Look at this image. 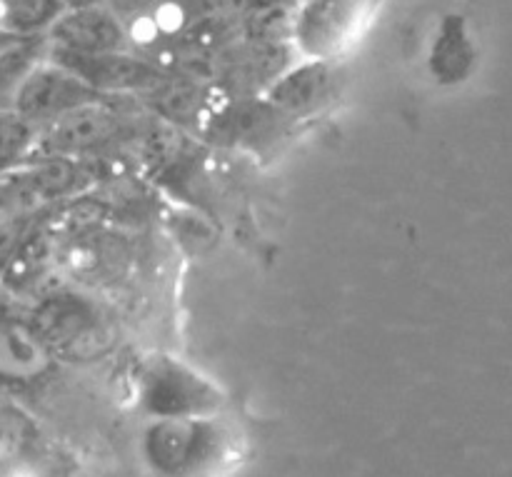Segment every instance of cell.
<instances>
[{
    "label": "cell",
    "mask_w": 512,
    "mask_h": 477,
    "mask_svg": "<svg viewBox=\"0 0 512 477\" xmlns=\"http://www.w3.org/2000/svg\"><path fill=\"white\" fill-rule=\"evenodd\" d=\"M225 448V433L210 418H163L150 425L143 453L150 468L163 477H193Z\"/></svg>",
    "instance_id": "obj_1"
},
{
    "label": "cell",
    "mask_w": 512,
    "mask_h": 477,
    "mask_svg": "<svg viewBox=\"0 0 512 477\" xmlns=\"http://www.w3.org/2000/svg\"><path fill=\"white\" fill-rule=\"evenodd\" d=\"M145 410L163 418H208L220 408V393L175 360L160 358L148 365L140 380Z\"/></svg>",
    "instance_id": "obj_2"
},
{
    "label": "cell",
    "mask_w": 512,
    "mask_h": 477,
    "mask_svg": "<svg viewBox=\"0 0 512 477\" xmlns=\"http://www.w3.org/2000/svg\"><path fill=\"white\" fill-rule=\"evenodd\" d=\"M48 55L55 65L78 75L85 85H90L103 98L115 93L143 95L168 75L145 55H130L125 50H115V53H75V50L53 45Z\"/></svg>",
    "instance_id": "obj_3"
},
{
    "label": "cell",
    "mask_w": 512,
    "mask_h": 477,
    "mask_svg": "<svg viewBox=\"0 0 512 477\" xmlns=\"http://www.w3.org/2000/svg\"><path fill=\"white\" fill-rule=\"evenodd\" d=\"M125 130V115L115 105L103 100H93L88 105L70 110L63 118L43 125V135H38V150L43 158H70L100 150L113 143Z\"/></svg>",
    "instance_id": "obj_4"
},
{
    "label": "cell",
    "mask_w": 512,
    "mask_h": 477,
    "mask_svg": "<svg viewBox=\"0 0 512 477\" xmlns=\"http://www.w3.org/2000/svg\"><path fill=\"white\" fill-rule=\"evenodd\" d=\"M373 0H305L300 3L295 43L310 60L338 55L368 18Z\"/></svg>",
    "instance_id": "obj_5"
},
{
    "label": "cell",
    "mask_w": 512,
    "mask_h": 477,
    "mask_svg": "<svg viewBox=\"0 0 512 477\" xmlns=\"http://www.w3.org/2000/svg\"><path fill=\"white\" fill-rule=\"evenodd\" d=\"M93 100H103V95L95 93L70 70L50 63L38 65L28 78L20 80L13 90V113L33 125H48Z\"/></svg>",
    "instance_id": "obj_6"
},
{
    "label": "cell",
    "mask_w": 512,
    "mask_h": 477,
    "mask_svg": "<svg viewBox=\"0 0 512 477\" xmlns=\"http://www.w3.org/2000/svg\"><path fill=\"white\" fill-rule=\"evenodd\" d=\"M288 43H260V40H238L223 53H218V88L228 98H255V93H268L290 70Z\"/></svg>",
    "instance_id": "obj_7"
},
{
    "label": "cell",
    "mask_w": 512,
    "mask_h": 477,
    "mask_svg": "<svg viewBox=\"0 0 512 477\" xmlns=\"http://www.w3.org/2000/svg\"><path fill=\"white\" fill-rule=\"evenodd\" d=\"M50 43L75 53H115L125 50L128 28L113 10L103 5L70 8L48 33Z\"/></svg>",
    "instance_id": "obj_8"
},
{
    "label": "cell",
    "mask_w": 512,
    "mask_h": 477,
    "mask_svg": "<svg viewBox=\"0 0 512 477\" xmlns=\"http://www.w3.org/2000/svg\"><path fill=\"white\" fill-rule=\"evenodd\" d=\"M285 118L275 105L260 98H230L223 108L215 110L205 133L223 143H243L260 148L283 135Z\"/></svg>",
    "instance_id": "obj_9"
},
{
    "label": "cell",
    "mask_w": 512,
    "mask_h": 477,
    "mask_svg": "<svg viewBox=\"0 0 512 477\" xmlns=\"http://www.w3.org/2000/svg\"><path fill=\"white\" fill-rule=\"evenodd\" d=\"M80 180V165L70 158H43L33 160L28 168H18V173L5 180V205L25 213L38 208L40 203L58 195L70 193Z\"/></svg>",
    "instance_id": "obj_10"
},
{
    "label": "cell",
    "mask_w": 512,
    "mask_h": 477,
    "mask_svg": "<svg viewBox=\"0 0 512 477\" xmlns=\"http://www.w3.org/2000/svg\"><path fill=\"white\" fill-rule=\"evenodd\" d=\"M330 90H333V70L328 60H308L290 68L268 90L265 100L275 105L285 118L295 120L315 113L330 98Z\"/></svg>",
    "instance_id": "obj_11"
},
{
    "label": "cell",
    "mask_w": 512,
    "mask_h": 477,
    "mask_svg": "<svg viewBox=\"0 0 512 477\" xmlns=\"http://www.w3.org/2000/svg\"><path fill=\"white\" fill-rule=\"evenodd\" d=\"M35 333L55 345H73L88 343L93 330L98 328V315L93 305L85 303L78 295H55L45 298V303L35 310L33 315Z\"/></svg>",
    "instance_id": "obj_12"
},
{
    "label": "cell",
    "mask_w": 512,
    "mask_h": 477,
    "mask_svg": "<svg viewBox=\"0 0 512 477\" xmlns=\"http://www.w3.org/2000/svg\"><path fill=\"white\" fill-rule=\"evenodd\" d=\"M145 103L170 123L193 125L205 120V128L210 125L215 113H210V85L195 83V80L178 78V75H165L155 88L143 93Z\"/></svg>",
    "instance_id": "obj_13"
},
{
    "label": "cell",
    "mask_w": 512,
    "mask_h": 477,
    "mask_svg": "<svg viewBox=\"0 0 512 477\" xmlns=\"http://www.w3.org/2000/svg\"><path fill=\"white\" fill-rule=\"evenodd\" d=\"M298 13V0H253V5L240 15V30L245 40L290 43L295 40Z\"/></svg>",
    "instance_id": "obj_14"
},
{
    "label": "cell",
    "mask_w": 512,
    "mask_h": 477,
    "mask_svg": "<svg viewBox=\"0 0 512 477\" xmlns=\"http://www.w3.org/2000/svg\"><path fill=\"white\" fill-rule=\"evenodd\" d=\"M48 40L43 33L20 35V33H3L0 40V73H3L5 90H15L20 80L28 78L38 60L45 55Z\"/></svg>",
    "instance_id": "obj_15"
},
{
    "label": "cell",
    "mask_w": 512,
    "mask_h": 477,
    "mask_svg": "<svg viewBox=\"0 0 512 477\" xmlns=\"http://www.w3.org/2000/svg\"><path fill=\"white\" fill-rule=\"evenodd\" d=\"M65 10L63 0H3V33H50Z\"/></svg>",
    "instance_id": "obj_16"
},
{
    "label": "cell",
    "mask_w": 512,
    "mask_h": 477,
    "mask_svg": "<svg viewBox=\"0 0 512 477\" xmlns=\"http://www.w3.org/2000/svg\"><path fill=\"white\" fill-rule=\"evenodd\" d=\"M65 8H90V5H100L103 0H63Z\"/></svg>",
    "instance_id": "obj_17"
}]
</instances>
